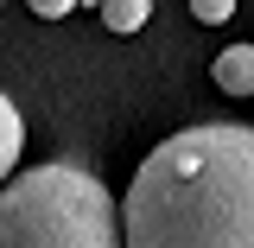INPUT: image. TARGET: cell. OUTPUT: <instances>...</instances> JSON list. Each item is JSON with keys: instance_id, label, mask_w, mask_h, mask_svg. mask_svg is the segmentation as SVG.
<instances>
[{"instance_id": "2", "label": "cell", "mask_w": 254, "mask_h": 248, "mask_svg": "<svg viewBox=\"0 0 254 248\" xmlns=\"http://www.w3.org/2000/svg\"><path fill=\"white\" fill-rule=\"evenodd\" d=\"M0 248H121V204L76 159L26 165L0 185Z\"/></svg>"}, {"instance_id": "3", "label": "cell", "mask_w": 254, "mask_h": 248, "mask_svg": "<svg viewBox=\"0 0 254 248\" xmlns=\"http://www.w3.org/2000/svg\"><path fill=\"white\" fill-rule=\"evenodd\" d=\"M210 77H216L222 95H254V45H229Z\"/></svg>"}, {"instance_id": "6", "label": "cell", "mask_w": 254, "mask_h": 248, "mask_svg": "<svg viewBox=\"0 0 254 248\" xmlns=\"http://www.w3.org/2000/svg\"><path fill=\"white\" fill-rule=\"evenodd\" d=\"M190 13H197L203 26H222V19H235V0H197Z\"/></svg>"}, {"instance_id": "5", "label": "cell", "mask_w": 254, "mask_h": 248, "mask_svg": "<svg viewBox=\"0 0 254 248\" xmlns=\"http://www.w3.org/2000/svg\"><path fill=\"white\" fill-rule=\"evenodd\" d=\"M146 19H153L146 0H115V6H102V26H108V32H140Z\"/></svg>"}, {"instance_id": "1", "label": "cell", "mask_w": 254, "mask_h": 248, "mask_svg": "<svg viewBox=\"0 0 254 248\" xmlns=\"http://www.w3.org/2000/svg\"><path fill=\"white\" fill-rule=\"evenodd\" d=\"M121 248H254V127L197 121L140 159Z\"/></svg>"}, {"instance_id": "4", "label": "cell", "mask_w": 254, "mask_h": 248, "mask_svg": "<svg viewBox=\"0 0 254 248\" xmlns=\"http://www.w3.org/2000/svg\"><path fill=\"white\" fill-rule=\"evenodd\" d=\"M19 153H26V115H19V102H13V95H0V185L13 178Z\"/></svg>"}]
</instances>
